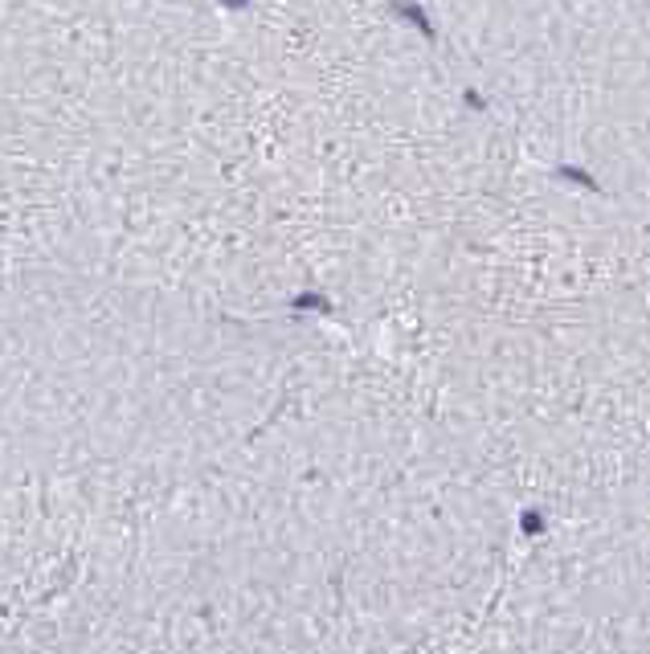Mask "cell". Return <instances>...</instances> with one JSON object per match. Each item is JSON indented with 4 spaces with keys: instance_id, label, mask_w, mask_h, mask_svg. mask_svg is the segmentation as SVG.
<instances>
[{
    "instance_id": "cell-1",
    "label": "cell",
    "mask_w": 650,
    "mask_h": 654,
    "mask_svg": "<svg viewBox=\"0 0 650 654\" xmlns=\"http://www.w3.org/2000/svg\"><path fill=\"white\" fill-rule=\"evenodd\" d=\"M446 17L524 132L650 197V0H446Z\"/></svg>"
}]
</instances>
